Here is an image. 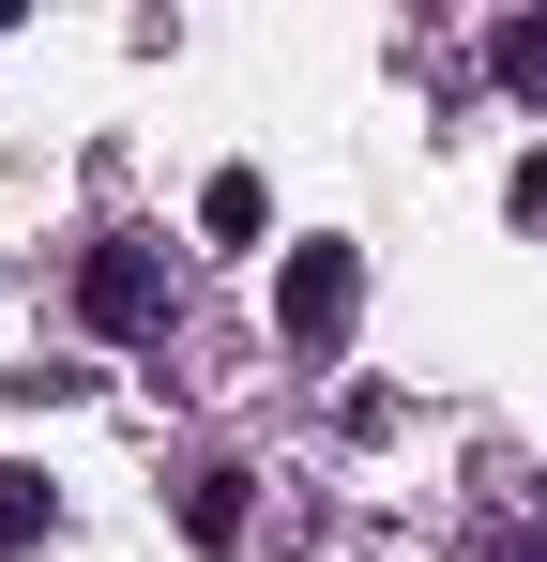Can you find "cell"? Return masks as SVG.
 <instances>
[{
	"instance_id": "3",
	"label": "cell",
	"mask_w": 547,
	"mask_h": 562,
	"mask_svg": "<svg viewBox=\"0 0 547 562\" xmlns=\"http://www.w3.org/2000/svg\"><path fill=\"white\" fill-rule=\"evenodd\" d=\"M31 532H46V486H31V471H0V548H31Z\"/></svg>"
},
{
	"instance_id": "2",
	"label": "cell",
	"mask_w": 547,
	"mask_h": 562,
	"mask_svg": "<svg viewBox=\"0 0 547 562\" xmlns=\"http://www.w3.org/2000/svg\"><path fill=\"white\" fill-rule=\"evenodd\" d=\"M289 319L335 335V319H350V259H304V274H289Z\"/></svg>"
},
{
	"instance_id": "4",
	"label": "cell",
	"mask_w": 547,
	"mask_h": 562,
	"mask_svg": "<svg viewBox=\"0 0 547 562\" xmlns=\"http://www.w3.org/2000/svg\"><path fill=\"white\" fill-rule=\"evenodd\" d=\"M517 213H547V168H533V183H517Z\"/></svg>"
},
{
	"instance_id": "1",
	"label": "cell",
	"mask_w": 547,
	"mask_h": 562,
	"mask_svg": "<svg viewBox=\"0 0 547 562\" xmlns=\"http://www.w3.org/2000/svg\"><path fill=\"white\" fill-rule=\"evenodd\" d=\"M77 304H91V335H153V319H168V274H153L137 244H107V259L77 274Z\"/></svg>"
}]
</instances>
